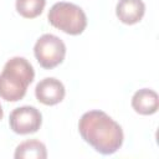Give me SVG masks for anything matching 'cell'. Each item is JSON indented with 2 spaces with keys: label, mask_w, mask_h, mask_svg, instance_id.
<instances>
[{
  "label": "cell",
  "mask_w": 159,
  "mask_h": 159,
  "mask_svg": "<svg viewBox=\"0 0 159 159\" xmlns=\"http://www.w3.org/2000/svg\"><path fill=\"white\" fill-rule=\"evenodd\" d=\"M82 139L103 155L114 154L120 149L124 134L122 127L103 111H88L78 120Z\"/></svg>",
  "instance_id": "6da1fadb"
},
{
  "label": "cell",
  "mask_w": 159,
  "mask_h": 159,
  "mask_svg": "<svg viewBox=\"0 0 159 159\" xmlns=\"http://www.w3.org/2000/svg\"><path fill=\"white\" fill-rule=\"evenodd\" d=\"M34 78V67L25 57L10 58L0 73V98L7 102L22 99Z\"/></svg>",
  "instance_id": "7a4b0ae2"
},
{
  "label": "cell",
  "mask_w": 159,
  "mask_h": 159,
  "mask_svg": "<svg viewBox=\"0 0 159 159\" xmlns=\"http://www.w3.org/2000/svg\"><path fill=\"white\" fill-rule=\"evenodd\" d=\"M48 22L62 32L77 36L87 27V16L76 4L60 1L51 6L47 14Z\"/></svg>",
  "instance_id": "3957f363"
},
{
  "label": "cell",
  "mask_w": 159,
  "mask_h": 159,
  "mask_svg": "<svg viewBox=\"0 0 159 159\" xmlns=\"http://www.w3.org/2000/svg\"><path fill=\"white\" fill-rule=\"evenodd\" d=\"M34 55L41 67L51 70L63 62L66 45L56 35L43 34L34 46Z\"/></svg>",
  "instance_id": "277c9868"
},
{
  "label": "cell",
  "mask_w": 159,
  "mask_h": 159,
  "mask_svg": "<svg viewBox=\"0 0 159 159\" xmlns=\"http://www.w3.org/2000/svg\"><path fill=\"white\" fill-rule=\"evenodd\" d=\"M42 124L41 112L32 106H22L15 108L9 117V125L16 134H32L36 133Z\"/></svg>",
  "instance_id": "5b68a950"
},
{
  "label": "cell",
  "mask_w": 159,
  "mask_h": 159,
  "mask_svg": "<svg viewBox=\"0 0 159 159\" xmlns=\"http://www.w3.org/2000/svg\"><path fill=\"white\" fill-rule=\"evenodd\" d=\"M66 89L63 83L55 77H46L41 80L35 87V96L37 101L45 106H55L62 102Z\"/></svg>",
  "instance_id": "8992f818"
},
{
  "label": "cell",
  "mask_w": 159,
  "mask_h": 159,
  "mask_svg": "<svg viewBox=\"0 0 159 159\" xmlns=\"http://www.w3.org/2000/svg\"><path fill=\"white\" fill-rule=\"evenodd\" d=\"M145 14L143 0H119L116 6V15L125 25L138 24Z\"/></svg>",
  "instance_id": "52a82bcc"
},
{
  "label": "cell",
  "mask_w": 159,
  "mask_h": 159,
  "mask_svg": "<svg viewBox=\"0 0 159 159\" xmlns=\"http://www.w3.org/2000/svg\"><path fill=\"white\" fill-rule=\"evenodd\" d=\"M132 107L142 116H152L157 113L159 108L158 93L150 88L138 89L132 97Z\"/></svg>",
  "instance_id": "ba28073f"
},
{
  "label": "cell",
  "mask_w": 159,
  "mask_h": 159,
  "mask_svg": "<svg viewBox=\"0 0 159 159\" xmlns=\"http://www.w3.org/2000/svg\"><path fill=\"white\" fill-rule=\"evenodd\" d=\"M14 157L16 159H46L47 149L40 140H25L16 147Z\"/></svg>",
  "instance_id": "9c48e42d"
},
{
  "label": "cell",
  "mask_w": 159,
  "mask_h": 159,
  "mask_svg": "<svg viewBox=\"0 0 159 159\" xmlns=\"http://www.w3.org/2000/svg\"><path fill=\"white\" fill-rule=\"evenodd\" d=\"M46 0H16V11L25 19H35L40 16L45 9Z\"/></svg>",
  "instance_id": "30bf717a"
},
{
  "label": "cell",
  "mask_w": 159,
  "mask_h": 159,
  "mask_svg": "<svg viewBox=\"0 0 159 159\" xmlns=\"http://www.w3.org/2000/svg\"><path fill=\"white\" fill-rule=\"evenodd\" d=\"M2 117H4V111H2V107H1V104H0V120L2 119Z\"/></svg>",
  "instance_id": "8fae6325"
}]
</instances>
